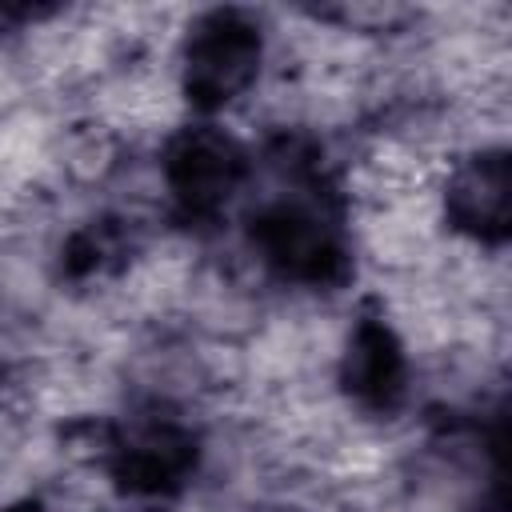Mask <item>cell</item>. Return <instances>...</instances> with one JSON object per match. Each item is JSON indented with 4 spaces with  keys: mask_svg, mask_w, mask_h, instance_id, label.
Here are the masks:
<instances>
[{
    "mask_svg": "<svg viewBox=\"0 0 512 512\" xmlns=\"http://www.w3.org/2000/svg\"><path fill=\"white\" fill-rule=\"evenodd\" d=\"M264 60L260 28L240 12H208L184 40V96L200 112H216L256 84Z\"/></svg>",
    "mask_w": 512,
    "mask_h": 512,
    "instance_id": "obj_1",
    "label": "cell"
},
{
    "mask_svg": "<svg viewBox=\"0 0 512 512\" xmlns=\"http://www.w3.org/2000/svg\"><path fill=\"white\" fill-rule=\"evenodd\" d=\"M260 260L296 284H332L344 272V244L336 224L304 200H276L252 220Z\"/></svg>",
    "mask_w": 512,
    "mask_h": 512,
    "instance_id": "obj_2",
    "label": "cell"
},
{
    "mask_svg": "<svg viewBox=\"0 0 512 512\" xmlns=\"http://www.w3.org/2000/svg\"><path fill=\"white\" fill-rule=\"evenodd\" d=\"M164 180L188 216H212L244 180V148L216 124L184 128L164 152Z\"/></svg>",
    "mask_w": 512,
    "mask_h": 512,
    "instance_id": "obj_3",
    "label": "cell"
},
{
    "mask_svg": "<svg viewBox=\"0 0 512 512\" xmlns=\"http://www.w3.org/2000/svg\"><path fill=\"white\" fill-rule=\"evenodd\" d=\"M444 212L456 232L496 244L508 232V160L504 148H484L452 168L444 184Z\"/></svg>",
    "mask_w": 512,
    "mask_h": 512,
    "instance_id": "obj_4",
    "label": "cell"
},
{
    "mask_svg": "<svg viewBox=\"0 0 512 512\" xmlns=\"http://www.w3.org/2000/svg\"><path fill=\"white\" fill-rule=\"evenodd\" d=\"M340 380L348 396L372 412H384L404 396V348L384 320H360L352 328Z\"/></svg>",
    "mask_w": 512,
    "mask_h": 512,
    "instance_id": "obj_5",
    "label": "cell"
},
{
    "mask_svg": "<svg viewBox=\"0 0 512 512\" xmlns=\"http://www.w3.org/2000/svg\"><path fill=\"white\" fill-rule=\"evenodd\" d=\"M192 468V436L176 424H144L116 444V476L136 492H164Z\"/></svg>",
    "mask_w": 512,
    "mask_h": 512,
    "instance_id": "obj_6",
    "label": "cell"
},
{
    "mask_svg": "<svg viewBox=\"0 0 512 512\" xmlns=\"http://www.w3.org/2000/svg\"><path fill=\"white\" fill-rule=\"evenodd\" d=\"M4 512H44V508L32 504V500H24V504H12V508H4Z\"/></svg>",
    "mask_w": 512,
    "mask_h": 512,
    "instance_id": "obj_7",
    "label": "cell"
}]
</instances>
